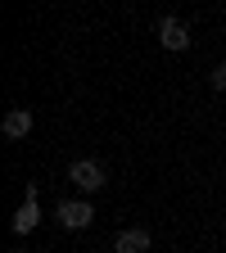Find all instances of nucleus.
Wrapping results in <instances>:
<instances>
[{
    "label": "nucleus",
    "mask_w": 226,
    "mask_h": 253,
    "mask_svg": "<svg viewBox=\"0 0 226 253\" xmlns=\"http://www.w3.org/2000/svg\"><path fill=\"white\" fill-rule=\"evenodd\" d=\"M54 217H59V226H63V231H86V226H90V217H95V208H90L86 199H68V204H59Z\"/></svg>",
    "instance_id": "obj_1"
},
{
    "label": "nucleus",
    "mask_w": 226,
    "mask_h": 253,
    "mask_svg": "<svg viewBox=\"0 0 226 253\" xmlns=\"http://www.w3.org/2000/svg\"><path fill=\"white\" fill-rule=\"evenodd\" d=\"M149 249V231L145 226H132V231H122L113 240V253H145Z\"/></svg>",
    "instance_id": "obj_5"
},
{
    "label": "nucleus",
    "mask_w": 226,
    "mask_h": 253,
    "mask_svg": "<svg viewBox=\"0 0 226 253\" xmlns=\"http://www.w3.org/2000/svg\"><path fill=\"white\" fill-rule=\"evenodd\" d=\"M0 131H5L9 140H23V136L32 131V109H9L5 122H0Z\"/></svg>",
    "instance_id": "obj_4"
},
{
    "label": "nucleus",
    "mask_w": 226,
    "mask_h": 253,
    "mask_svg": "<svg viewBox=\"0 0 226 253\" xmlns=\"http://www.w3.org/2000/svg\"><path fill=\"white\" fill-rule=\"evenodd\" d=\"M68 181H73L77 190H86V195H95V190L104 185V168L90 163V158H77V163L68 168Z\"/></svg>",
    "instance_id": "obj_2"
},
{
    "label": "nucleus",
    "mask_w": 226,
    "mask_h": 253,
    "mask_svg": "<svg viewBox=\"0 0 226 253\" xmlns=\"http://www.w3.org/2000/svg\"><path fill=\"white\" fill-rule=\"evenodd\" d=\"M37 221H41L37 199H23V208L14 212V231H18V235H27V231H37Z\"/></svg>",
    "instance_id": "obj_6"
},
{
    "label": "nucleus",
    "mask_w": 226,
    "mask_h": 253,
    "mask_svg": "<svg viewBox=\"0 0 226 253\" xmlns=\"http://www.w3.org/2000/svg\"><path fill=\"white\" fill-rule=\"evenodd\" d=\"M158 41H163V50H185L190 32H185L181 18H158Z\"/></svg>",
    "instance_id": "obj_3"
},
{
    "label": "nucleus",
    "mask_w": 226,
    "mask_h": 253,
    "mask_svg": "<svg viewBox=\"0 0 226 253\" xmlns=\"http://www.w3.org/2000/svg\"><path fill=\"white\" fill-rule=\"evenodd\" d=\"M208 82H213V90H226V59L217 63V68L208 73Z\"/></svg>",
    "instance_id": "obj_7"
}]
</instances>
